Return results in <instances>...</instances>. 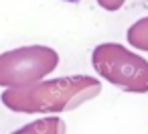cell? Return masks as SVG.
Returning a JSON list of instances; mask_svg holds the SVG:
<instances>
[{
    "label": "cell",
    "instance_id": "cell-1",
    "mask_svg": "<svg viewBox=\"0 0 148 134\" xmlns=\"http://www.w3.org/2000/svg\"><path fill=\"white\" fill-rule=\"evenodd\" d=\"M101 83L89 75H67L57 79H41L23 87L2 91V104L21 114H59L71 112L85 102L97 98Z\"/></svg>",
    "mask_w": 148,
    "mask_h": 134
},
{
    "label": "cell",
    "instance_id": "cell-2",
    "mask_svg": "<svg viewBox=\"0 0 148 134\" xmlns=\"http://www.w3.org/2000/svg\"><path fill=\"white\" fill-rule=\"evenodd\" d=\"M97 75L126 93L148 91V61L120 43H101L91 53Z\"/></svg>",
    "mask_w": 148,
    "mask_h": 134
},
{
    "label": "cell",
    "instance_id": "cell-3",
    "mask_svg": "<svg viewBox=\"0 0 148 134\" xmlns=\"http://www.w3.org/2000/svg\"><path fill=\"white\" fill-rule=\"evenodd\" d=\"M59 53L47 45H27L0 53V87H23L51 75Z\"/></svg>",
    "mask_w": 148,
    "mask_h": 134
},
{
    "label": "cell",
    "instance_id": "cell-4",
    "mask_svg": "<svg viewBox=\"0 0 148 134\" xmlns=\"http://www.w3.org/2000/svg\"><path fill=\"white\" fill-rule=\"evenodd\" d=\"M65 132H67V126H65V122L61 118L47 116V118L29 122L27 126L14 130L12 134H65Z\"/></svg>",
    "mask_w": 148,
    "mask_h": 134
},
{
    "label": "cell",
    "instance_id": "cell-5",
    "mask_svg": "<svg viewBox=\"0 0 148 134\" xmlns=\"http://www.w3.org/2000/svg\"><path fill=\"white\" fill-rule=\"evenodd\" d=\"M128 43L138 51H148V16L138 19L126 33Z\"/></svg>",
    "mask_w": 148,
    "mask_h": 134
},
{
    "label": "cell",
    "instance_id": "cell-6",
    "mask_svg": "<svg viewBox=\"0 0 148 134\" xmlns=\"http://www.w3.org/2000/svg\"><path fill=\"white\" fill-rule=\"evenodd\" d=\"M97 4L103 10H108V12H116V10H120L126 4V0H97Z\"/></svg>",
    "mask_w": 148,
    "mask_h": 134
}]
</instances>
